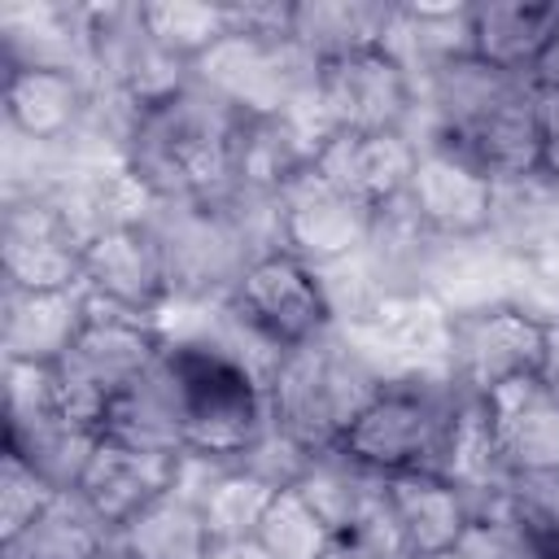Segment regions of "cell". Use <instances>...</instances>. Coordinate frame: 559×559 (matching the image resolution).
<instances>
[{
  "label": "cell",
  "instance_id": "cell-21",
  "mask_svg": "<svg viewBox=\"0 0 559 559\" xmlns=\"http://www.w3.org/2000/svg\"><path fill=\"white\" fill-rule=\"evenodd\" d=\"M559 22V4H476L472 9V52L498 70H537Z\"/></svg>",
  "mask_w": 559,
  "mask_h": 559
},
{
  "label": "cell",
  "instance_id": "cell-28",
  "mask_svg": "<svg viewBox=\"0 0 559 559\" xmlns=\"http://www.w3.org/2000/svg\"><path fill=\"white\" fill-rule=\"evenodd\" d=\"M140 9H144V22H148L153 39L188 66L197 57H205L231 31L227 9H218V4H140Z\"/></svg>",
  "mask_w": 559,
  "mask_h": 559
},
{
  "label": "cell",
  "instance_id": "cell-17",
  "mask_svg": "<svg viewBox=\"0 0 559 559\" xmlns=\"http://www.w3.org/2000/svg\"><path fill=\"white\" fill-rule=\"evenodd\" d=\"M511 258H533L559 245V179L542 166L524 175L493 179L489 197V227H485Z\"/></svg>",
  "mask_w": 559,
  "mask_h": 559
},
{
  "label": "cell",
  "instance_id": "cell-1",
  "mask_svg": "<svg viewBox=\"0 0 559 559\" xmlns=\"http://www.w3.org/2000/svg\"><path fill=\"white\" fill-rule=\"evenodd\" d=\"M380 371L345 328H323L319 336L280 354L266 380L271 419L310 450H332L345 441L349 424L380 393Z\"/></svg>",
  "mask_w": 559,
  "mask_h": 559
},
{
  "label": "cell",
  "instance_id": "cell-18",
  "mask_svg": "<svg viewBox=\"0 0 559 559\" xmlns=\"http://www.w3.org/2000/svg\"><path fill=\"white\" fill-rule=\"evenodd\" d=\"M92 83L66 70H9L4 83V127L57 144L74 135Z\"/></svg>",
  "mask_w": 559,
  "mask_h": 559
},
{
  "label": "cell",
  "instance_id": "cell-27",
  "mask_svg": "<svg viewBox=\"0 0 559 559\" xmlns=\"http://www.w3.org/2000/svg\"><path fill=\"white\" fill-rule=\"evenodd\" d=\"M275 493H284V489H271V485H262L258 476H249L240 467H227L223 480L201 502L205 533L210 537H253L266 507L275 502Z\"/></svg>",
  "mask_w": 559,
  "mask_h": 559
},
{
  "label": "cell",
  "instance_id": "cell-14",
  "mask_svg": "<svg viewBox=\"0 0 559 559\" xmlns=\"http://www.w3.org/2000/svg\"><path fill=\"white\" fill-rule=\"evenodd\" d=\"M170 485H175V459L144 454V450H131V445L100 437V445H96V454L79 480V493L118 533L140 511L162 502L170 493Z\"/></svg>",
  "mask_w": 559,
  "mask_h": 559
},
{
  "label": "cell",
  "instance_id": "cell-6",
  "mask_svg": "<svg viewBox=\"0 0 559 559\" xmlns=\"http://www.w3.org/2000/svg\"><path fill=\"white\" fill-rule=\"evenodd\" d=\"M231 306L275 349H293V345L319 336L323 328H332V310H328V297H323L314 266H306L293 253H275V258L253 262L245 271V280L236 284Z\"/></svg>",
  "mask_w": 559,
  "mask_h": 559
},
{
  "label": "cell",
  "instance_id": "cell-16",
  "mask_svg": "<svg viewBox=\"0 0 559 559\" xmlns=\"http://www.w3.org/2000/svg\"><path fill=\"white\" fill-rule=\"evenodd\" d=\"M87 297L79 288L61 293H26L4 284V358L52 367L83 332Z\"/></svg>",
  "mask_w": 559,
  "mask_h": 559
},
{
  "label": "cell",
  "instance_id": "cell-11",
  "mask_svg": "<svg viewBox=\"0 0 559 559\" xmlns=\"http://www.w3.org/2000/svg\"><path fill=\"white\" fill-rule=\"evenodd\" d=\"M480 402L507 476L559 472V393L542 376L511 380Z\"/></svg>",
  "mask_w": 559,
  "mask_h": 559
},
{
  "label": "cell",
  "instance_id": "cell-20",
  "mask_svg": "<svg viewBox=\"0 0 559 559\" xmlns=\"http://www.w3.org/2000/svg\"><path fill=\"white\" fill-rule=\"evenodd\" d=\"M114 528L83 502L79 489L52 493V502L4 542V559H105Z\"/></svg>",
  "mask_w": 559,
  "mask_h": 559
},
{
  "label": "cell",
  "instance_id": "cell-13",
  "mask_svg": "<svg viewBox=\"0 0 559 559\" xmlns=\"http://www.w3.org/2000/svg\"><path fill=\"white\" fill-rule=\"evenodd\" d=\"M83 293L131 310V314H157V306L170 297L166 271L157 258V245L148 240L144 227H118L96 236L83 249Z\"/></svg>",
  "mask_w": 559,
  "mask_h": 559
},
{
  "label": "cell",
  "instance_id": "cell-26",
  "mask_svg": "<svg viewBox=\"0 0 559 559\" xmlns=\"http://www.w3.org/2000/svg\"><path fill=\"white\" fill-rule=\"evenodd\" d=\"M253 537L262 542V550L271 559H328L336 546V537L323 528V520L293 489L275 493V502L266 507Z\"/></svg>",
  "mask_w": 559,
  "mask_h": 559
},
{
  "label": "cell",
  "instance_id": "cell-19",
  "mask_svg": "<svg viewBox=\"0 0 559 559\" xmlns=\"http://www.w3.org/2000/svg\"><path fill=\"white\" fill-rule=\"evenodd\" d=\"M384 476H376L371 467H362L354 454H345L341 445L332 450H314L301 480L293 485V493L323 520V528L341 542L358 528V520L371 511V502L380 498Z\"/></svg>",
  "mask_w": 559,
  "mask_h": 559
},
{
  "label": "cell",
  "instance_id": "cell-31",
  "mask_svg": "<svg viewBox=\"0 0 559 559\" xmlns=\"http://www.w3.org/2000/svg\"><path fill=\"white\" fill-rule=\"evenodd\" d=\"M201 559H271L258 537H210Z\"/></svg>",
  "mask_w": 559,
  "mask_h": 559
},
{
  "label": "cell",
  "instance_id": "cell-3",
  "mask_svg": "<svg viewBox=\"0 0 559 559\" xmlns=\"http://www.w3.org/2000/svg\"><path fill=\"white\" fill-rule=\"evenodd\" d=\"M162 358L179 393L188 450L236 463L271 424L266 384L236 358L205 345H162Z\"/></svg>",
  "mask_w": 559,
  "mask_h": 559
},
{
  "label": "cell",
  "instance_id": "cell-24",
  "mask_svg": "<svg viewBox=\"0 0 559 559\" xmlns=\"http://www.w3.org/2000/svg\"><path fill=\"white\" fill-rule=\"evenodd\" d=\"M205 520L192 502L166 493L131 524L118 528V546L127 559H201L205 555Z\"/></svg>",
  "mask_w": 559,
  "mask_h": 559
},
{
  "label": "cell",
  "instance_id": "cell-12",
  "mask_svg": "<svg viewBox=\"0 0 559 559\" xmlns=\"http://www.w3.org/2000/svg\"><path fill=\"white\" fill-rule=\"evenodd\" d=\"M415 162H419V144L406 131H336L319 148L314 170L354 201H362L367 210H380L406 197Z\"/></svg>",
  "mask_w": 559,
  "mask_h": 559
},
{
  "label": "cell",
  "instance_id": "cell-4",
  "mask_svg": "<svg viewBox=\"0 0 559 559\" xmlns=\"http://www.w3.org/2000/svg\"><path fill=\"white\" fill-rule=\"evenodd\" d=\"M319 96L336 131H411L419 114V79L384 44L323 61Z\"/></svg>",
  "mask_w": 559,
  "mask_h": 559
},
{
  "label": "cell",
  "instance_id": "cell-33",
  "mask_svg": "<svg viewBox=\"0 0 559 559\" xmlns=\"http://www.w3.org/2000/svg\"><path fill=\"white\" fill-rule=\"evenodd\" d=\"M537 376L559 393V323H546V349H542V371Z\"/></svg>",
  "mask_w": 559,
  "mask_h": 559
},
{
  "label": "cell",
  "instance_id": "cell-25",
  "mask_svg": "<svg viewBox=\"0 0 559 559\" xmlns=\"http://www.w3.org/2000/svg\"><path fill=\"white\" fill-rule=\"evenodd\" d=\"M459 559H550V542L507 502V493L480 507L454 546Z\"/></svg>",
  "mask_w": 559,
  "mask_h": 559
},
{
  "label": "cell",
  "instance_id": "cell-5",
  "mask_svg": "<svg viewBox=\"0 0 559 559\" xmlns=\"http://www.w3.org/2000/svg\"><path fill=\"white\" fill-rule=\"evenodd\" d=\"M546 349V323L528 319L515 306H493L476 314H454V341H450V376L485 397L511 380L537 376Z\"/></svg>",
  "mask_w": 559,
  "mask_h": 559
},
{
  "label": "cell",
  "instance_id": "cell-10",
  "mask_svg": "<svg viewBox=\"0 0 559 559\" xmlns=\"http://www.w3.org/2000/svg\"><path fill=\"white\" fill-rule=\"evenodd\" d=\"M384 511L411 559L450 555L476 515V498L441 472L384 476Z\"/></svg>",
  "mask_w": 559,
  "mask_h": 559
},
{
  "label": "cell",
  "instance_id": "cell-8",
  "mask_svg": "<svg viewBox=\"0 0 559 559\" xmlns=\"http://www.w3.org/2000/svg\"><path fill=\"white\" fill-rule=\"evenodd\" d=\"M4 284L26 293H61L83 284V245L66 231L44 192L4 197Z\"/></svg>",
  "mask_w": 559,
  "mask_h": 559
},
{
  "label": "cell",
  "instance_id": "cell-7",
  "mask_svg": "<svg viewBox=\"0 0 559 559\" xmlns=\"http://www.w3.org/2000/svg\"><path fill=\"white\" fill-rule=\"evenodd\" d=\"M280 205H284L288 253L301 258L306 266H332L354 258L367 245L371 218H376V210H367L362 201L328 183L314 166L280 188Z\"/></svg>",
  "mask_w": 559,
  "mask_h": 559
},
{
  "label": "cell",
  "instance_id": "cell-23",
  "mask_svg": "<svg viewBox=\"0 0 559 559\" xmlns=\"http://www.w3.org/2000/svg\"><path fill=\"white\" fill-rule=\"evenodd\" d=\"M389 4H349V0H314V4H293V39L310 48L319 61L376 48L384 44L393 26Z\"/></svg>",
  "mask_w": 559,
  "mask_h": 559
},
{
  "label": "cell",
  "instance_id": "cell-22",
  "mask_svg": "<svg viewBox=\"0 0 559 559\" xmlns=\"http://www.w3.org/2000/svg\"><path fill=\"white\" fill-rule=\"evenodd\" d=\"M100 445V432L87 424H74L57 411L9 419V450L26 459L52 489H79L92 454Z\"/></svg>",
  "mask_w": 559,
  "mask_h": 559
},
{
  "label": "cell",
  "instance_id": "cell-9",
  "mask_svg": "<svg viewBox=\"0 0 559 559\" xmlns=\"http://www.w3.org/2000/svg\"><path fill=\"white\" fill-rule=\"evenodd\" d=\"M515 271L520 258H511L489 231L437 236L424 266V293L441 301L450 314H476V310L511 306Z\"/></svg>",
  "mask_w": 559,
  "mask_h": 559
},
{
  "label": "cell",
  "instance_id": "cell-15",
  "mask_svg": "<svg viewBox=\"0 0 559 559\" xmlns=\"http://www.w3.org/2000/svg\"><path fill=\"white\" fill-rule=\"evenodd\" d=\"M493 183L445 148H419L406 201L437 236H472L489 227Z\"/></svg>",
  "mask_w": 559,
  "mask_h": 559
},
{
  "label": "cell",
  "instance_id": "cell-30",
  "mask_svg": "<svg viewBox=\"0 0 559 559\" xmlns=\"http://www.w3.org/2000/svg\"><path fill=\"white\" fill-rule=\"evenodd\" d=\"M542 109V170L559 179V87H537Z\"/></svg>",
  "mask_w": 559,
  "mask_h": 559
},
{
  "label": "cell",
  "instance_id": "cell-2",
  "mask_svg": "<svg viewBox=\"0 0 559 559\" xmlns=\"http://www.w3.org/2000/svg\"><path fill=\"white\" fill-rule=\"evenodd\" d=\"M472 397L476 393H467L450 371L384 380L380 393L349 424L341 450L376 476L445 472L454 424Z\"/></svg>",
  "mask_w": 559,
  "mask_h": 559
},
{
  "label": "cell",
  "instance_id": "cell-29",
  "mask_svg": "<svg viewBox=\"0 0 559 559\" xmlns=\"http://www.w3.org/2000/svg\"><path fill=\"white\" fill-rule=\"evenodd\" d=\"M52 493H61V489H52L26 459L4 450V472H0V533H4V542L17 537L52 502Z\"/></svg>",
  "mask_w": 559,
  "mask_h": 559
},
{
  "label": "cell",
  "instance_id": "cell-32",
  "mask_svg": "<svg viewBox=\"0 0 559 559\" xmlns=\"http://www.w3.org/2000/svg\"><path fill=\"white\" fill-rule=\"evenodd\" d=\"M533 83L537 87H559V22H555V35H550V44H546V52L533 70Z\"/></svg>",
  "mask_w": 559,
  "mask_h": 559
}]
</instances>
